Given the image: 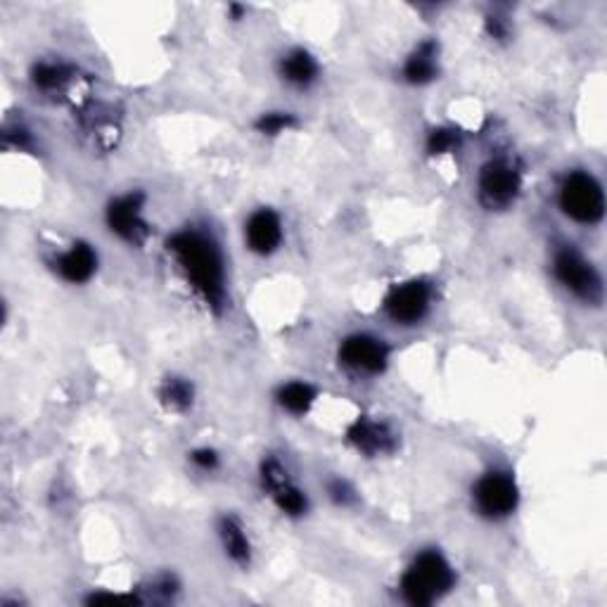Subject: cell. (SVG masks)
<instances>
[{"instance_id":"8992f818","label":"cell","mask_w":607,"mask_h":607,"mask_svg":"<svg viewBox=\"0 0 607 607\" xmlns=\"http://www.w3.org/2000/svg\"><path fill=\"white\" fill-rule=\"evenodd\" d=\"M472 503L477 515L489 522L508 520L520 506V489L515 477L506 470H489L472 487Z\"/></svg>"},{"instance_id":"7c38bea8","label":"cell","mask_w":607,"mask_h":607,"mask_svg":"<svg viewBox=\"0 0 607 607\" xmlns=\"http://www.w3.org/2000/svg\"><path fill=\"white\" fill-rule=\"evenodd\" d=\"M245 242L250 252L259 256H271L282 245V221L278 211L262 207L256 209L245 223Z\"/></svg>"},{"instance_id":"52a82bcc","label":"cell","mask_w":607,"mask_h":607,"mask_svg":"<svg viewBox=\"0 0 607 607\" xmlns=\"http://www.w3.org/2000/svg\"><path fill=\"white\" fill-rule=\"evenodd\" d=\"M143 209H145V195L138 191L114 197L105 211L107 228H110L119 240L129 242V245L143 247L147 238H150V223L145 221Z\"/></svg>"},{"instance_id":"7a4b0ae2","label":"cell","mask_w":607,"mask_h":607,"mask_svg":"<svg viewBox=\"0 0 607 607\" xmlns=\"http://www.w3.org/2000/svg\"><path fill=\"white\" fill-rule=\"evenodd\" d=\"M456 586V572L441 550L425 548L411 560L401 576V596L409 605L427 607L441 600Z\"/></svg>"},{"instance_id":"30bf717a","label":"cell","mask_w":607,"mask_h":607,"mask_svg":"<svg viewBox=\"0 0 607 607\" xmlns=\"http://www.w3.org/2000/svg\"><path fill=\"white\" fill-rule=\"evenodd\" d=\"M259 477H262L264 491H268V496L274 498V503L278 506V510L282 512V515H288V518H302V515H306L308 498L290 479L286 465H282L278 458H274V456L264 458L262 475Z\"/></svg>"},{"instance_id":"ba28073f","label":"cell","mask_w":607,"mask_h":607,"mask_svg":"<svg viewBox=\"0 0 607 607\" xmlns=\"http://www.w3.org/2000/svg\"><path fill=\"white\" fill-rule=\"evenodd\" d=\"M389 354H392L389 344L368 332L344 337L337 349V359L342 366L356 375H383L389 366Z\"/></svg>"},{"instance_id":"ac0fdd59","label":"cell","mask_w":607,"mask_h":607,"mask_svg":"<svg viewBox=\"0 0 607 607\" xmlns=\"http://www.w3.org/2000/svg\"><path fill=\"white\" fill-rule=\"evenodd\" d=\"M316 397H318L316 394V387L304 383V380L286 383L276 392V399L280 403V409L292 413V415H306L308 411H312L314 403H316Z\"/></svg>"},{"instance_id":"8fae6325","label":"cell","mask_w":607,"mask_h":607,"mask_svg":"<svg viewBox=\"0 0 607 607\" xmlns=\"http://www.w3.org/2000/svg\"><path fill=\"white\" fill-rule=\"evenodd\" d=\"M347 439L359 453L368 458L387 456L397 449V435L392 427L387 423L373 421V417H359V421L349 427Z\"/></svg>"},{"instance_id":"9c48e42d","label":"cell","mask_w":607,"mask_h":607,"mask_svg":"<svg viewBox=\"0 0 607 607\" xmlns=\"http://www.w3.org/2000/svg\"><path fill=\"white\" fill-rule=\"evenodd\" d=\"M432 308V286L425 280H409L389 290L385 312L397 326L411 328L423 323Z\"/></svg>"},{"instance_id":"44dd1931","label":"cell","mask_w":607,"mask_h":607,"mask_svg":"<svg viewBox=\"0 0 607 607\" xmlns=\"http://www.w3.org/2000/svg\"><path fill=\"white\" fill-rule=\"evenodd\" d=\"M296 126V119L290 112H266L259 119H256L254 129L262 133V136H280V133H286L290 129Z\"/></svg>"},{"instance_id":"277c9868","label":"cell","mask_w":607,"mask_h":607,"mask_svg":"<svg viewBox=\"0 0 607 607\" xmlns=\"http://www.w3.org/2000/svg\"><path fill=\"white\" fill-rule=\"evenodd\" d=\"M553 276L579 302L598 306L603 302V278L598 268L574 245H560L553 252Z\"/></svg>"},{"instance_id":"3957f363","label":"cell","mask_w":607,"mask_h":607,"mask_svg":"<svg viewBox=\"0 0 607 607\" xmlns=\"http://www.w3.org/2000/svg\"><path fill=\"white\" fill-rule=\"evenodd\" d=\"M558 205L570 221L579 226H596L605 216L603 185L588 171H570L558 187Z\"/></svg>"},{"instance_id":"603a6c76","label":"cell","mask_w":607,"mask_h":607,"mask_svg":"<svg viewBox=\"0 0 607 607\" xmlns=\"http://www.w3.org/2000/svg\"><path fill=\"white\" fill-rule=\"evenodd\" d=\"M191 461L202 472H211V470L219 468V453H216L214 449H197V451H193Z\"/></svg>"},{"instance_id":"ffe728a7","label":"cell","mask_w":607,"mask_h":607,"mask_svg":"<svg viewBox=\"0 0 607 607\" xmlns=\"http://www.w3.org/2000/svg\"><path fill=\"white\" fill-rule=\"evenodd\" d=\"M425 147H427V155H432V157L451 155L458 150V147H461V131L451 129V126L432 129Z\"/></svg>"},{"instance_id":"e0dca14e","label":"cell","mask_w":607,"mask_h":607,"mask_svg":"<svg viewBox=\"0 0 607 607\" xmlns=\"http://www.w3.org/2000/svg\"><path fill=\"white\" fill-rule=\"evenodd\" d=\"M76 76V66L66 62H40L32 70V81L44 93H62Z\"/></svg>"},{"instance_id":"5bb4252c","label":"cell","mask_w":607,"mask_h":607,"mask_svg":"<svg viewBox=\"0 0 607 607\" xmlns=\"http://www.w3.org/2000/svg\"><path fill=\"white\" fill-rule=\"evenodd\" d=\"M278 74H280L282 81H286L288 86L306 90V88H312L316 81H318L320 66H318V60L308 50L292 48V50L286 52V56L280 58Z\"/></svg>"},{"instance_id":"5b68a950","label":"cell","mask_w":607,"mask_h":607,"mask_svg":"<svg viewBox=\"0 0 607 607\" xmlns=\"http://www.w3.org/2000/svg\"><path fill=\"white\" fill-rule=\"evenodd\" d=\"M522 193V171L508 157L484 161L477 179V195L484 209L506 211L515 205Z\"/></svg>"},{"instance_id":"9a60e30c","label":"cell","mask_w":607,"mask_h":607,"mask_svg":"<svg viewBox=\"0 0 607 607\" xmlns=\"http://www.w3.org/2000/svg\"><path fill=\"white\" fill-rule=\"evenodd\" d=\"M439 76V48L435 40H423L403 62V81L411 86H427Z\"/></svg>"},{"instance_id":"d6986e66","label":"cell","mask_w":607,"mask_h":607,"mask_svg":"<svg viewBox=\"0 0 607 607\" xmlns=\"http://www.w3.org/2000/svg\"><path fill=\"white\" fill-rule=\"evenodd\" d=\"M193 401H195V389L193 383L185 380V377L171 375L159 385V403L169 413H185L193 406Z\"/></svg>"},{"instance_id":"6da1fadb","label":"cell","mask_w":607,"mask_h":607,"mask_svg":"<svg viewBox=\"0 0 607 607\" xmlns=\"http://www.w3.org/2000/svg\"><path fill=\"white\" fill-rule=\"evenodd\" d=\"M167 250L202 302L221 312L226 306V264L219 242L197 228H185L169 238Z\"/></svg>"},{"instance_id":"7402d4cb","label":"cell","mask_w":607,"mask_h":607,"mask_svg":"<svg viewBox=\"0 0 607 607\" xmlns=\"http://www.w3.org/2000/svg\"><path fill=\"white\" fill-rule=\"evenodd\" d=\"M328 494L337 506H352L356 501V491L352 489V484L344 482V479H332L328 484Z\"/></svg>"},{"instance_id":"4fadbf2b","label":"cell","mask_w":607,"mask_h":607,"mask_svg":"<svg viewBox=\"0 0 607 607\" xmlns=\"http://www.w3.org/2000/svg\"><path fill=\"white\" fill-rule=\"evenodd\" d=\"M56 271L70 286H84L98 271V252L88 242L78 240L70 245V250L58 254Z\"/></svg>"},{"instance_id":"2e32d148","label":"cell","mask_w":607,"mask_h":607,"mask_svg":"<svg viewBox=\"0 0 607 607\" xmlns=\"http://www.w3.org/2000/svg\"><path fill=\"white\" fill-rule=\"evenodd\" d=\"M219 542L221 548L226 553V558L240 564V568H247L252 562V544H250V536L245 532V524H242L235 515H223L219 520Z\"/></svg>"}]
</instances>
